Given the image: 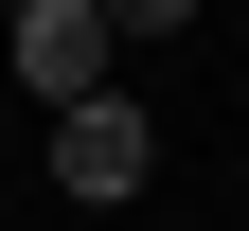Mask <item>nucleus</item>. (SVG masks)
Listing matches in <instances>:
<instances>
[{
  "instance_id": "obj_1",
  "label": "nucleus",
  "mask_w": 249,
  "mask_h": 231,
  "mask_svg": "<svg viewBox=\"0 0 249 231\" xmlns=\"http://www.w3.org/2000/svg\"><path fill=\"white\" fill-rule=\"evenodd\" d=\"M107 0H18V18H0V89H36V107H89V89H107Z\"/></svg>"
},
{
  "instance_id": "obj_2",
  "label": "nucleus",
  "mask_w": 249,
  "mask_h": 231,
  "mask_svg": "<svg viewBox=\"0 0 249 231\" xmlns=\"http://www.w3.org/2000/svg\"><path fill=\"white\" fill-rule=\"evenodd\" d=\"M142 178H160V124L124 107V89L53 107V195H89V213H107V195H142Z\"/></svg>"
},
{
  "instance_id": "obj_3",
  "label": "nucleus",
  "mask_w": 249,
  "mask_h": 231,
  "mask_svg": "<svg viewBox=\"0 0 249 231\" xmlns=\"http://www.w3.org/2000/svg\"><path fill=\"white\" fill-rule=\"evenodd\" d=\"M178 18H196V0H107V36H178Z\"/></svg>"
},
{
  "instance_id": "obj_4",
  "label": "nucleus",
  "mask_w": 249,
  "mask_h": 231,
  "mask_svg": "<svg viewBox=\"0 0 249 231\" xmlns=\"http://www.w3.org/2000/svg\"><path fill=\"white\" fill-rule=\"evenodd\" d=\"M0 18H18V0H0Z\"/></svg>"
}]
</instances>
